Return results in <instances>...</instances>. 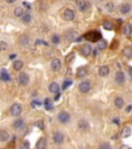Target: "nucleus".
Instances as JSON below:
<instances>
[{
    "mask_svg": "<svg viewBox=\"0 0 132 149\" xmlns=\"http://www.w3.org/2000/svg\"><path fill=\"white\" fill-rule=\"evenodd\" d=\"M103 28L106 30H112L114 25H112V23L110 21H104L103 22Z\"/></svg>",
    "mask_w": 132,
    "mask_h": 149,
    "instance_id": "a878e982",
    "label": "nucleus"
},
{
    "mask_svg": "<svg viewBox=\"0 0 132 149\" xmlns=\"http://www.w3.org/2000/svg\"><path fill=\"white\" fill-rule=\"evenodd\" d=\"M115 80H116V82L118 83V84H123L124 83V81H125V75H124V73L123 71H118L117 74H116V77H115Z\"/></svg>",
    "mask_w": 132,
    "mask_h": 149,
    "instance_id": "f8f14e48",
    "label": "nucleus"
},
{
    "mask_svg": "<svg viewBox=\"0 0 132 149\" xmlns=\"http://www.w3.org/2000/svg\"><path fill=\"white\" fill-rule=\"evenodd\" d=\"M10 78H9V76L7 75V74H2V76H1V80H4V81H8Z\"/></svg>",
    "mask_w": 132,
    "mask_h": 149,
    "instance_id": "4c0bfd02",
    "label": "nucleus"
},
{
    "mask_svg": "<svg viewBox=\"0 0 132 149\" xmlns=\"http://www.w3.org/2000/svg\"><path fill=\"white\" fill-rule=\"evenodd\" d=\"M7 3H14V2H16V0H5Z\"/></svg>",
    "mask_w": 132,
    "mask_h": 149,
    "instance_id": "a19ab883",
    "label": "nucleus"
},
{
    "mask_svg": "<svg viewBox=\"0 0 132 149\" xmlns=\"http://www.w3.org/2000/svg\"><path fill=\"white\" fill-rule=\"evenodd\" d=\"M18 82H19L20 85L26 86L27 84L29 83V77H28V75L25 74V73H21L19 75V77H18Z\"/></svg>",
    "mask_w": 132,
    "mask_h": 149,
    "instance_id": "20e7f679",
    "label": "nucleus"
},
{
    "mask_svg": "<svg viewBox=\"0 0 132 149\" xmlns=\"http://www.w3.org/2000/svg\"><path fill=\"white\" fill-rule=\"evenodd\" d=\"M12 66H14V69L15 70H21L22 68H23V66H24V62L22 61V60H16L15 62H14V64H12Z\"/></svg>",
    "mask_w": 132,
    "mask_h": 149,
    "instance_id": "2eb2a0df",
    "label": "nucleus"
},
{
    "mask_svg": "<svg viewBox=\"0 0 132 149\" xmlns=\"http://www.w3.org/2000/svg\"><path fill=\"white\" fill-rule=\"evenodd\" d=\"M59 89H60V87H59V85H58L56 82H53V83L50 85V87H49V90H50L52 93H58V92H59Z\"/></svg>",
    "mask_w": 132,
    "mask_h": 149,
    "instance_id": "6ab92c4d",
    "label": "nucleus"
},
{
    "mask_svg": "<svg viewBox=\"0 0 132 149\" xmlns=\"http://www.w3.org/2000/svg\"><path fill=\"white\" fill-rule=\"evenodd\" d=\"M22 20L24 23H29L31 21V15L30 14H24L22 17Z\"/></svg>",
    "mask_w": 132,
    "mask_h": 149,
    "instance_id": "c756f323",
    "label": "nucleus"
},
{
    "mask_svg": "<svg viewBox=\"0 0 132 149\" xmlns=\"http://www.w3.org/2000/svg\"><path fill=\"white\" fill-rule=\"evenodd\" d=\"M71 83H72L71 81H65V82H64V84H63V89L65 90L66 88H68V87L71 85Z\"/></svg>",
    "mask_w": 132,
    "mask_h": 149,
    "instance_id": "e433bc0d",
    "label": "nucleus"
},
{
    "mask_svg": "<svg viewBox=\"0 0 132 149\" xmlns=\"http://www.w3.org/2000/svg\"><path fill=\"white\" fill-rule=\"evenodd\" d=\"M45 105H46V108H47V110H51V109L53 108V105H52V103H51L50 98H47V99H46V102H45Z\"/></svg>",
    "mask_w": 132,
    "mask_h": 149,
    "instance_id": "473e14b6",
    "label": "nucleus"
},
{
    "mask_svg": "<svg viewBox=\"0 0 132 149\" xmlns=\"http://www.w3.org/2000/svg\"><path fill=\"white\" fill-rule=\"evenodd\" d=\"M76 36H77V32L72 29L67 30L66 33H65V38H66L67 40H69V41L74 40V39H76Z\"/></svg>",
    "mask_w": 132,
    "mask_h": 149,
    "instance_id": "9d476101",
    "label": "nucleus"
},
{
    "mask_svg": "<svg viewBox=\"0 0 132 149\" xmlns=\"http://www.w3.org/2000/svg\"><path fill=\"white\" fill-rule=\"evenodd\" d=\"M130 135H131V128L128 127V126H125V127L123 128V130H122V136H123V138H127V137H129Z\"/></svg>",
    "mask_w": 132,
    "mask_h": 149,
    "instance_id": "393cba45",
    "label": "nucleus"
},
{
    "mask_svg": "<svg viewBox=\"0 0 132 149\" xmlns=\"http://www.w3.org/2000/svg\"><path fill=\"white\" fill-rule=\"evenodd\" d=\"M99 149H110V145L108 143H103L99 146Z\"/></svg>",
    "mask_w": 132,
    "mask_h": 149,
    "instance_id": "c9c22d12",
    "label": "nucleus"
},
{
    "mask_svg": "<svg viewBox=\"0 0 132 149\" xmlns=\"http://www.w3.org/2000/svg\"><path fill=\"white\" fill-rule=\"evenodd\" d=\"M74 17H76V15H74L73 10L70 8H66L63 13V19L65 21H72L74 19Z\"/></svg>",
    "mask_w": 132,
    "mask_h": 149,
    "instance_id": "f03ea898",
    "label": "nucleus"
},
{
    "mask_svg": "<svg viewBox=\"0 0 132 149\" xmlns=\"http://www.w3.org/2000/svg\"><path fill=\"white\" fill-rule=\"evenodd\" d=\"M19 41H20V44H21V45L26 46V45H28V43H29V36L26 35V34L21 35V36H20V38H19Z\"/></svg>",
    "mask_w": 132,
    "mask_h": 149,
    "instance_id": "aec40b11",
    "label": "nucleus"
},
{
    "mask_svg": "<svg viewBox=\"0 0 132 149\" xmlns=\"http://www.w3.org/2000/svg\"><path fill=\"white\" fill-rule=\"evenodd\" d=\"M35 124H36V126H38V127H39V128H41V129H43V127H45V126H43V122H42V121H38V122H36Z\"/></svg>",
    "mask_w": 132,
    "mask_h": 149,
    "instance_id": "ea45409f",
    "label": "nucleus"
},
{
    "mask_svg": "<svg viewBox=\"0 0 132 149\" xmlns=\"http://www.w3.org/2000/svg\"><path fill=\"white\" fill-rule=\"evenodd\" d=\"M120 10H121V13H122L123 15H127V14L131 10V5H130V4H128V3L122 4V5H121Z\"/></svg>",
    "mask_w": 132,
    "mask_h": 149,
    "instance_id": "ddd939ff",
    "label": "nucleus"
},
{
    "mask_svg": "<svg viewBox=\"0 0 132 149\" xmlns=\"http://www.w3.org/2000/svg\"><path fill=\"white\" fill-rule=\"evenodd\" d=\"M46 145H47V142H46V139L45 138H41L37 141L36 143V149H45L46 148Z\"/></svg>",
    "mask_w": 132,
    "mask_h": 149,
    "instance_id": "f3484780",
    "label": "nucleus"
},
{
    "mask_svg": "<svg viewBox=\"0 0 132 149\" xmlns=\"http://www.w3.org/2000/svg\"><path fill=\"white\" fill-rule=\"evenodd\" d=\"M14 14H15V16L18 17V18L23 17V15H24V9H23V7H16Z\"/></svg>",
    "mask_w": 132,
    "mask_h": 149,
    "instance_id": "b1692460",
    "label": "nucleus"
},
{
    "mask_svg": "<svg viewBox=\"0 0 132 149\" xmlns=\"http://www.w3.org/2000/svg\"><path fill=\"white\" fill-rule=\"evenodd\" d=\"M8 138H9L8 133L4 129H0V142H5L8 140Z\"/></svg>",
    "mask_w": 132,
    "mask_h": 149,
    "instance_id": "dca6fc26",
    "label": "nucleus"
},
{
    "mask_svg": "<svg viewBox=\"0 0 132 149\" xmlns=\"http://www.w3.org/2000/svg\"><path fill=\"white\" fill-rule=\"evenodd\" d=\"M122 149H130V148H128L127 146H123V147H122Z\"/></svg>",
    "mask_w": 132,
    "mask_h": 149,
    "instance_id": "c03bdc74",
    "label": "nucleus"
},
{
    "mask_svg": "<svg viewBox=\"0 0 132 149\" xmlns=\"http://www.w3.org/2000/svg\"><path fill=\"white\" fill-rule=\"evenodd\" d=\"M53 140L56 144H61V143H63V141H64V136H63L62 133L56 132L53 136Z\"/></svg>",
    "mask_w": 132,
    "mask_h": 149,
    "instance_id": "0eeeda50",
    "label": "nucleus"
},
{
    "mask_svg": "<svg viewBox=\"0 0 132 149\" xmlns=\"http://www.w3.org/2000/svg\"><path fill=\"white\" fill-rule=\"evenodd\" d=\"M97 47H98L99 50H104V49H106V47H107V43H106L105 40H99Z\"/></svg>",
    "mask_w": 132,
    "mask_h": 149,
    "instance_id": "bb28decb",
    "label": "nucleus"
},
{
    "mask_svg": "<svg viewBox=\"0 0 132 149\" xmlns=\"http://www.w3.org/2000/svg\"><path fill=\"white\" fill-rule=\"evenodd\" d=\"M20 149H30V143L28 141H23L20 145Z\"/></svg>",
    "mask_w": 132,
    "mask_h": 149,
    "instance_id": "7c9ffc66",
    "label": "nucleus"
},
{
    "mask_svg": "<svg viewBox=\"0 0 132 149\" xmlns=\"http://www.w3.org/2000/svg\"><path fill=\"white\" fill-rule=\"evenodd\" d=\"M115 105H116V107L117 108H119V109H121L123 106H124V99L122 98V97H116V99H115Z\"/></svg>",
    "mask_w": 132,
    "mask_h": 149,
    "instance_id": "5701e85b",
    "label": "nucleus"
},
{
    "mask_svg": "<svg viewBox=\"0 0 132 149\" xmlns=\"http://www.w3.org/2000/svg\"><path fill=\"white\" fill-rule=\"evenodd\" d=\"M124 55L126 56V57H131L132 56V49L130 48H126V49H124Z\"/></svg>",
    "mask_w": 132,
    "mask_h": 149,
    "instance_id": "2f4dec72",
    "label": "nucleus"
},
{
    "mask_svg": "<svg viewBox=\"0 0 132 149\" xmlns=\"http://www.w3.org/2000/svg\"><path fill=\"white\" fill-rule=\"evenodd\" d=\"M79 90L83 92V93H87L89 90L91 89V84L89 81H83L79 86Z\"/></svg>",
    "mask_w": 132,
    "mask_h": 149,
    "instance_id": "39448f33",
    "label": "nucleus"
},
{
    "mask_svg": "<svg viewBox=\"0 0 132 149\" xmlns=\"http://www.w3.org/2000/svg\"><path fill=\"white\" fill-rule=\"evenodd\" d=\"M128 71H129V75L132 77V67H130V68H129V70H128Z\"/></svg>",
    "mask_w": 132,
    "mask_h": 149,
    "instance_id": "79ce46f5",
    "label": "nucleus"
},
{
    "mask_svg": "<svg viewBox=\"0 0 132 149\" xmlns=\"http://www.w3.org/2000/svg\"><path fill=\"white\" fill-rule=\"evenodd\" d=\"M123 32H124V34H125V35H127V36L131 35L132 34V26L130 25V24H126V25L124 26V28H123Z\"/></svg>",
    "mask_w": 132,
    "mask_h": 149,
    "instance_id": "4be33fe9",
    "label": "nucleus"
},
{
    "mask_svg": "<svg viewBox=\"0 0 132 149\" xmlns=\"http://www.w3.org/2000/svg\"><path fill=\"white\" fill-rule=\"evenodd\" d=\"M10 113L12 116H19L22 113V106L19 104H14L10 108Z\"/></svg>",
    "mask_w": 132,
    "mask_h": 149,
    "instance_id": "7ed1b4c3",
    "label": "nucleus"
},
{
    "mask_svg": "<svg viewBox=\"0 0 132 149\" xmlns=\"http://www.w3.org/2000/svg\"><path fill=\"white\" fill-rule=\"evenodd\" d=\"M109 74V67L107 65H102L98 69V75L100 77H106Z\"/></svg>",
    "mask_w": 132,
    "mask_h": 149,
    "instance_id": "9b49d317",
    "label": "nucleus"
},
{
    "mask_svg": "<svg viewBox=\"0 0 132 149\" xmlns=\"http://www.w3.org/2000/svg\"><path fill=\"white\" fill-rule=\"evenodd\" d=\"M61 66H62L61 60L58 59V58L54 59L53 61H52V63H51V68H52V70H54V71L60 70V69H61Z\"/></svg>",
    "mask_w": 132,
    "mask_h": 149,
    "instance_id": "6e6552de",
    "label": "nucleus"
},
{
    "mask_svg": "<svg viewBox=\"0 0 132 149\" xmlns=\"http://www.w3.org/2000/svg\"><path fill=\"white\" fill-rule=\"evenodd\" d=\"M58 119L62 123H67L70 119V116L67 112H60L59 115H58Z\"/></svg>",
    "mask_w": 132,
    "mask_h": 149,
    "instance_id": "1a4fd4ad",
    "label": "nucleus"
},
{
    "mask_svg": "<svg viewBox=\"0 0 132 149\" xmlns=\"http://www.w3.org/2000/svg\"><path fill=\"white\" fill-rule=\"evenodd\" d=\"M52 41H53L54 44H59L60 43V37L57 34H55V35H53V37H52Z\"/></svg>",
    "mask_w": 132,
    "mask_h": 149,
    "instance_id": "f704fd0d",
    "label": "nucleus"
},
{
    "mask_svg": "<svg viewBox=\"0 0 132 149\" xmlns=\"http://www.w3.org/2000/svg\"><path fill=\"white\" fill-rule=\"evenodd\" d=\"M12 126H14V128H16V129H20V128H22V127L24 126V121L22 119L16 120V121L14 122Z\"/></svg>",
    "mask_w": 132,
    "mask_h": 149,
    "instance_id": "412c9836",
    "label": "nucleus"
},
{
    "mask_svg": "<svg viewBox=\"0 0 132 149\" xmlns=\"http://www.w3.org/2000/svg\"><path fill=\"white\" fill-rule=\"evenodd\" d=\"M71 57H74V54H73V53H70V54H69V55H68V56L65 58L66 62H70V61L72 60V58H71Z\"/></svg>",
    "mask_w": 132,
    "mask_h": 149,
    "instance_id": "58836bf2",
    "label": "nucleus"
},
{
    "mask_svg": "<svg viewBox=\"0 0 132 149\" xmlns=\"http://www.w3.org/2000/svg\"><path fill=\"white\" fill-rule=\"evenodd\" d=\"M7 49V44L3 40L0 41V51H5Z\"/></svg>",
    "mask_w": 132,
    "mask_h": 149,
    "instance_id": "72a5a7b5",
    "label": "nucleus"
},
{
    "mask_svg": "<svg viewBox=\"0 0 132 149\" xmlns=\"http://www.w3.org/2000/svg\"><path fill=\"white\" fill-rule=\"evenodd\" d=\"M114 8H115V5H114V3H112V2H107V3L105 4L106 11L111 13V11H114Z\"/></svg>",
    "mask_w": 132,
    "mask_h": 149,
    "instance_id": "c85d7f7f",
    "label": "nucleus"
},
{
    "mask_svg": "<svg viewBox=\"0 0 132 149\" xmlns=\"http://www.w3.org/2000/svg\"><path fill=\"white\" fill-rule=\"evenodd\" d=\"M131 108H132V106H129V107L127 108V112H129V111L131 110Z\"/></svg>",
    "mask_w": 132,
    "mask_h": 149,
    "instance_id": "37998d69",
    "label": "nucleus"
},
{
    "mask_svg": "<svg viewBox=\"0 0 132 149\" xmlns=\"http://www.w3.org/2000/svg\"><path fill=\"white\" fill-rule=\"evenodd\" d=\"M79 128H81V129H87L89 127V124H88V122L86 120H80L79 122Z\"/></svg>",
    "mask_w": 132,
    "mask_h": 149,
    "instance_id": "cd10ccee",
    "label": "nucleus"
},
{
    "mask_svg": "<svg viewBox=\"0 0 132 149\" xmlns=\"http://www.w3.org/2000/svg\"><path fill=\"white\" fill-rule=\"evenodd\" d=\"M84 37L89 41H99V39L101 38V34L98 31H90L87 32Z\"/></svg>",
    "mask_w": 132,
    "mask_h": 149,
    "instance_id": "f257e3e1",
    "label": "nucleus"
},
{
    "mask_svg": "<svg viewBox=\"0 0 132 149\" xmlns=\"http://www.w3.org/2000/svg\"><path fill=\"white\" fill-rule=\"evenodd\" d=\"M87 73H88L87 67L81 66V67H79V68H78V70H77V76H78L79 78H83V77H85V76L87 75Z\"/></svg>",
    "mask_w": 132,
    "mask_h": 149,
    "instance_id": "4468645a",
    "label": "nucleus"
},
{
    "mask_svg": "<svg viewBox=\"0 0 132 149\" xmlns=\"http://www.w3.org/2000/svg\"><path fill=\"white\" fill-rule=\"evenodd\" d=\"M77 5H78V7L79 8V10H85L86 8H87V1L86 0H78L77 1Z\"/></svg>",
    "mask_w": 132,
    "mask_h": 149,
    "instance_id": "a211bd4d",
    "label": "nucleus"
},
{
    "mask_svg": "<svg viewBox=\"0 0 132 149\" xmlns=\"http://www.w3.org/2000/svg\"><path fill=\"white\" fill-rule=\"evenodd\" d=\"M92 52V48L90 45H84L81 48H80V54L85 57H88Z\"/></svg>",
    "mask_w": 132,
    "mask_h": 149,
    "instance_id": "423d86ee",
    "label": "nucleus"
}]
</instances>
